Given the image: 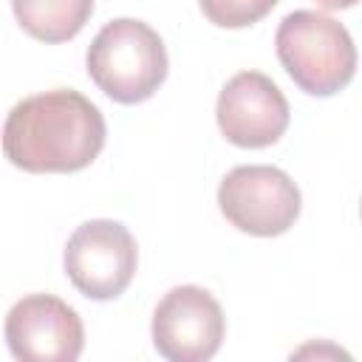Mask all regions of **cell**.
<instances>
[{
	"instance_id": "6da1fadb",
	"label": "cell",
	"mask_w": 362,
	"mask_h": 362,
	"mask_svg": "<svg viewBox=\"0 0 362 362\" xmlns=\"http://www.w3.org/2000/svg\"><path fill=\"white\" fill-rule=\"evenodd\" d=\"M105 116L79 90L57 88L17 102L3 124V153L25 173H76L105 147Z\"/></svg>"
},
{
	"instance_id": "7a4b0ae2",
	"label": "cell",
	"mask_w": 362,
	"mask_h": 362,
	"mask_svg": "<svg viewBox=\"0 0 362 362\" xmlns=\"http://www.w3.org/2000/svg\"><path fill=\"white\" fill-rule=\"evenodd\" d=\"M277 59L311 96L339 93L356 74V45L342 23L320 11H291L274 34Z\"/></svg>"
},
{
	"instance_id": "3957f363",
	"label": "cell",
	"mask_w": 362,
	"mask_h": 362,
	"mask_svg": "<svg viewBox=\"0 0 362 362\" xmlns=\"http://www.w3.org/2000/svg\"><path fill=\"white\" fill-rule=\"evenodd\" d=\"M88 76L119 105L150 99L167 76V48L161 37L141 20H110L90 42Z\"/></svg>"
},
{
	"instance_id": "277c9868",
	"label": "cell",
	"mask_w": 362,
	"mask_h": 362,
	"mask_svg": "<svg viewBox=\"0 0 362 362\" xmlns=\"http://www.w3.org/2000/svg\"><path fill=\"white\" fill-rule=\"evenodd\" d=\"M223 218L255 238H274L294 226L300 215V189L277 167L243 164L226 173L218 187Z\"/></svg>"
},
{
	"instance_id": "5b68a950",
	"label": "cell",
	"mask_w": 362,
	"mask_h": 362,
	"mask_svg": "<svg viewBox=\"0 0 362 362\" xmlns=\"http://www.w3.org/2000/svg\"><path fill=\"white\" fill-rule=\"evenodd\" d=\"M65 274L74 288L90 300H116L136 274L139 249L119 221H88L68 238Z\"/></svg>"
},
{
	"instance_id": "8992f818",
	"label": "cell",
	"mask_w": 362,
	"mask_h": 362,
	"mask_svg": "<svg viewBox=\"0 0 362 362\" xmlns=\"http://www.w3.org/2000/svg\"><path fill=\"white\" fill-rule=\"evenodd\" d=\"M223 311L201 286L170 288L153 311V345L170 362H206L223 342Z\"/></svg>"
},
{
	"instance_id": "52a82bcc",
	"label": "cell",
	"mask_w": 362,
	"mask_h": 362,
	"mask_svg": "<svg viewBox=\"0 0 362 362\" xmlns=\"http://www.w3.org/2000/svg\"><path fill=\"white\" fill-rule=\"evenodd\" d=\"M6 342L20 362H74L85 345L79 314L54 294H28L6 317Z\"/></svg>"
},
{
	"instance_id": "ba28073f",
	"label": "cell",
	"mask_w": 362,
	"mask_h": 362,
	"mask_svg": "<svg viewBox=\"0 0 362 362\" xmlns=\"http://www.w3.org/2000/svg\"><path fill=\"white\" fill-rule=\"evenodd\" d=\"M218 127L235 147L257 150L274 144L288 127V102L283 90L257 71L235 74L218 96Z\"/></svg>"
},
{
	"instance_id": "9c48e42d",
	"label": "cell",
	"mask_w": 362,
	"mask_h": 362,
	"mask_svg": "<svg viewBox=\"0 0 362 362\" xmlns=\"http://www.w3.org/2000/svg\"><path fill=\"white\" fill-rule=\"evenodd\" d=\"M11 8L25 34L57 45L85 28L93 14V0H11Z\"/></svg>"
},
{
	"instance_id": "30bf717a",
	"label": "cell",
	"mask_w": 362,
	"mask_h": 362,
	"mask_svg": "<svg viewBox=\"0 0 362 362\" xmlns=\"http://www.w3.org/2000/svg\"><path fill=\"white\" fill-rule=\"evenodd\" d=\"M198 3L204 17L221 28L255 25L277 6V0H198Z\"/></svg>"
},
{
	"instance_id": "8fae6325",
	"label": "cell",
	"mask_w": 362,
	"mask_h": 362,
	"mask_svg": "<svg viewBox=\"0 0 362 362\" xmlns=\"http://www.w3.org/2000/svg\"><path fill=\"white\" fill-rule=\"evenodd\" d=\"M359 0H317V6H322V8H328V11H339V8H351V6H356Z\"/></svg>"
},
{
	"instance_id": "7c38bea8",
	"label": "cell",
	"mask_w": 362,
	"mask_h": 362,
	"mask_svg": "<svg viewBox=\"0 0 362 362\" xmlns=\"http://www.w3.org/2000/svg\"><path fill=\"white\" fill-rule=\"evenodd\" d=\"M359 212H362V206H359Z\"/></svg>"
}]
</instances>
